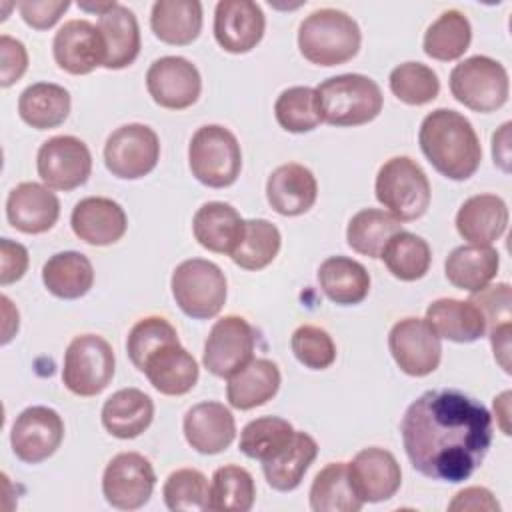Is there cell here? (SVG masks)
<instances>
[{"label":"cell","instance_id":"6da1fadb","mask_svg":"<svg viewBox=\"0 0 512 512\" xmlns=\"http://www.w3.org/2000/svg\"><path fill=\"white\" fill-rule=\"evenodd\" d=\"M400 432L416 472L456 484L484 462L492 444V416L460 390H426L404 412Z\"/></svg>","mask_w":512,"mask_h":512},{"label":"cell","instance_id":"7a4b0ae2","mask_svg":"<svg viewBox=\"0 0 512 512\" xmlns=\"http://www.w3.org/2000/svg\"><path fill=\"white\" fill-rule=\"evenodd\" d=\"M420 150L450 180H468L480 166L482 146L470 120L450 108L432 110L420 124Z\"/></svg>","mask_w":512,"mask_h":512},{"label":"cell","instance_id":"3957f363","mask_svg":"<svg viewBox=\"0 0 512 512\" xmlns=\"http://www.w3.org/2000/svg\"><path fill=\"white\" fill-rule=\"evenodd\" d=\"M358 22L342 10L320 8L310 12L298 28L300 54L318 66H338L360 50Z\"/></svg>","mask_w":512,"mask_h":512},{"label":"cell","instance_id":"277c9868","mask_svg":"<svg viewBox=\"0 0 512 512\" xmlns=\"http://www.w3.org/2000/svg\"><path fill=\"white\" fill-rule=\"evenodd\" d=\"M314 90L322 122L332 126H362L382 112V90L364 74L332 76L320 82Z\"/></svg>","mask_w":512,"mask_h":512},{"label":"cell","instance_id":"5b68a950","mask_svg":"<svg viewBox=\"0 0 512 512\" xmlns=\"http://www.w3.org/2000/svg\"><path fill=\"white\" fill-rule=\"evenodd\" d=\"M376 200L400 222L426 214L430 206V182L420 164L408 156L386 160L376 174Z\"/></svg>","mask_w":512,"mask_h":512},{"label":"cell","instance_id":"8992f818","mask_svg":"<svg viewBox=\"0 0 512 512\" xmlns=\"http://www.w3.org/2000/svg\"><path fill=\"white\" fill-rule=\"evenodd\" d=\"M192 176L208 188H226L236 182L242 168V152L236 136L220 126H200L188 146Z\"/></svg>","mask_w":512,"mask_h":512},{"label":"cell","instance_id":"52a82bcc","mask_svg":"<svg viewBox=\"0 0 512 512\" xmlns=\"http://www.w3.org/2000/svg\"><path fill=\"white\" fill-rule=\"evenodd\" d=\"M170 288L178 308L196 320L218 316L228 294L224 272L204 258L180 262L172 272Z\"/></svg>","mask_w":512,"mask_h":512},{"label":"cell","instance_id":"ba28073f","mask_svg":"<svg viewBox=\"0 0 512 512\" xmlns=\"http://www.w3.org/2000/svg\"><path fill=\"white\" fill-rule=\"evenodd\" d=\"M452 96L474 112H494L508 100L510 80L506 68L488 56H470L450 72Z\"/></svg>","mask_w":512,"mask_h":512},{"label":"cell","instance_id":"9c48e42d","mask_svg":"<svg viewBox=\"0 0 512 512\" xmlns=\"http://www.w3.org/2000/svg\"><path fill=\"white\" fill-rule=\"evenodd\" d=\"M116 358L108 340L98 334L74 336L64 354L62 382L76 396H96L114 378Z\"/></svg>","mask_w":512,"mask_h":512},{"label":"cell","instance_id":"30bf717a","mask_svg":"<svg viewBox=\"0 0 512 512\" xmlns=\"http://www.w3.org/2000/svg\"><path fill=\"white\" fill-rule=\"evenodd\" d=\"M160 158L158 134L146 124H124L116 128L104 144V164L112 176L138 180L150 174Z\"/></svg>","mask_w":512,"mask_h":512},{"label":"cell","instance_id":"8fae6325","mask_svg":"<svg viewBox=\"0 0 512 512\" xmlns=\"http://www.w3.org/2000/svg\"><path fill=\"white\" fill-rule=\"evenodd\" d=\"M156 486L150 460L138 452H120L104 468L102 494L112 508L138 510L148 504Z\"/></svg>","mask_w":512,"mask_h":512},{"label":"cell","instance_id":"7c38bea8","mask_svg":"<svg viewBox=\"0 0 512 512\" xmlns=\"http://www.w3.org/2000/svg\"><path fill=\"white\" fill-rule=\"evenodd\" d=\"M254 346L256 332L250 322L242 316L228 314L212 326L204 344L202 364L210 374L230 378L252 360Z\"/></svg>","mask_w":512,"mask_h":512},{"label":"cell","instance_id":"4fadbf2b","mask_svg":"<svg viewBox=\"0 0 512 512\" xmlns=\"http://www.w3.org/2000/svg\"><path fill=\"white\" fill-rule=\"evenodd\" d=\"M36 170L48 188L68 192L88 180L92 154L76 136H52L38 148Z\"/></svg>","mask_w":512,"mask_h":512},{"label":"cell","instance_id":"5bb4252c","mask_svg":"<svg viewBox=\"0 0 512 512\" xmlns=\"http://www.w3.org/2000/svg\"><path fill=\"white\" fill-rule=\"evenodd\" d=\"M388 348L398 368L408 376L432 374L442 358L440 336L424 318H402L388 334Z\"/></svg>","mask_w":512,"mask_h":512},{"label":"cell","instance_id":"9a60e30c","mask_svg":"<svg viewBox=\"0 0 512 512\" xmlns=\"http://www.w3.org/2000/svg\"><path fill=\"white\" fill-rule=\"evenodd\" d=\"M64 440V422L48 406H30L22 410L10 432L14 454L26 464H38L50 458Z\"/></svg>","mask_w":512,"mask_h":512},{"label":"cell","instance_id":"2e32d148","mask_svg":"<svg viewBox=\"0 0 512 512\" xmlns=\"http://www.w3.org/2000/svg\"><path fill=\"white\" fill-rule=\"evenodd\" d=\"M146 88L152 100L168 110L190 108L202 90L198 68L182 56H162L146 72Z\"/></svg>","mask_w":512,"mask_h":512},{"label":"cell","instance_id":"e0dca14e","mask_svg":"<svg viewBox=\"0 0 512 512\" xmlns=\"http://www.w3.org/2000/svg\"><path fill=\"white\" fill-rule=\"evenodd\" d=\"M52 54L64 72L82 76L90 74L96 66H104L106 48L98 26L78 18L58 28L52 40Z\"/></svg>","mask_w":512,"mask_h":512},{"label":"cell","instance_id":"ac0fdd59","mask_svg":"<svg viewBox=\"0 0 512 512\" xmlns=\"http://www.w3.org/2000/svg\"><path fill=\"white\" fill-rule=\"evenodd\" d=\"M266 18L252 0H220L214 10V38L230 54H244L262 40Z\"/></svg>","mask_w":512,"mask_h":512},{"label":"cell","instance_id":"d6986e66","mask_svg":"<svg viewBox=\"0 0 512 512\" xmlns=\"http://www.w3.org/2000/svg\"><path fill=\"white\" fill-rule=\"evenodd\" d=\"M350 482L362 502H384L402 484V470L392 452L372 446L360 450L348 464Z\"/></svg>","mask_w":512,"mask_h":512},{"label":"cell","instance_id":"ffe728a7","mask_svg":"<svg viewBox=\"0 0 512 512\" xmlns=\"http://www.w3.org/2000/svg\"><path fill=\"white\" fill-rule=\"evenodd\" d=\"M60 216L58 196L44 184L20 182L6 198L8 222L24 234H42L50 230Z\"/></svg>","mask_w":512,"mask_h":512},{"label":"cell","instance_id":"44dd1931","mask_svg":"<svg viewBox=\"0 0 512 512\" xmlns=\"http://www.w3.org/2000/svg\"><path fill=\"white\" fill-rule=\"evenodd\" d=\"M72 232L92 246H108L126 234L128 218L124 208L104 196H88L76 202L70 216Z\"/></svg>","mask_w":512,"mask_h":512},{"label":"cell","instance_id":"7402d4cb","mask_svg":"<svg viewBox=\"0 0 512 512\" xmlns=\"http://www.w3.org/2000/svg\"><path fill=\"white\" fill-rule=\"evenodd\" d=\"M186 442L200 454H220L236 438V422L232 412L214 400L194 404L184 414Z\"/></svg>","mask_w":512,"mask_h":512},{"label":"cell","instance_id":"603a6c76","mask_svg":"<svg viewBox=\"0 0 512 512\" xmlns=\"http://www.w3.org/2000/svg\"><path fill=\"white\" fill-rule=\"evenodd\" d=\"M318 196V182L310 168L288 162L272 170L266 182V198L272 210L282 216H300L308 212Z\"/></svg>","mask_w":512,"mask_h":512},{"label":"cell","instance_id":"cb8c5ba5","mask_svg":"<svg viewBox=\"0 0 512 512\" xmlns=\"http://www.w3.org/2000/svg\"><path fill=\"white\" fill-rule=\"evenodd\" d=\"M142 372L160 394L182 396L196 386L200 368L180 342H172L150 354Z\"/></svg>","mask_w":512,"mask_h":512},{"label":"cell","instance_id":"d4e9b609","mask_svg":"<svg viewBox=\"0 0 512 512\" xmlns=\"http://www.w3.org/2000/svg\"><path fill=\"white\" fill-rule=\"evenodd\" d=\"M508 226V206L496 194H476L464 200L456 214V230L470 244L490 246Z\"/></svg>","mask_w":512,"mask_h":512},{"label":"cell","instance_id":"484cf974","mask_svg":"<svg viewBox=\"0 0 512 512\" xmlns=\"http://www.w3.org/2000/svg\"><path fill=\"white\" fill-rule=\"evenodd\" d=\"M242 216L226 202H206L192 218V232L198 244L216 254H232L244 234Z\"/></svg>","mask_w":512,"mask_h":512},{"label":"cell","instance_id":"4316f807","mask_svg":"<svg viewBox=\"0 0 512 512\" xmlns=\"http://www.w3.org/2000/svg\"><path fill=\"white\" fill-rule=\"evenodd\" d=\"M98 30L104 40L106 56L104 68L122 70L130 66L140 54V26L134 12L124 4H114L100 14Z\"/></svg>","mask_w":512,"mask_h":512},{"label":"cell","instance_id":"83f0119b","mask_svg":"<svg viewBox=\"0 0 512 512\" xmlns=\"http://www.w3.org/2000/svg\"><path fill=\"white\" fill-rule=\"evenodd\" d=\"M280 370L268 358H252L234 372L226 384L228 404L236 410H252L272 400L280 388Z\"/></svg>","mask_w":512,"mask_h":512},{"label":"cell","instance_id":"f1b7e54d","mask_svg":"<svg viewBox=\"0 0 512 512\" xmlns=\"http://www.w3.org/2000/svg\"><path fill=\"white\" fill-rule=\"evenodd\" d=\"M154 418V402L138 388L114 392L102 406V426L120 440L140 436Z\"/></svg>","mask_w":512,"mask_h":512},{"label":"cell","instance_id":"f546056e","mask_svg":"<svg viewBox=\"0 0 512 512\" xmlns=\"http://www.w3.org/2000/svg\"><path fill=\"white\" fill-rule=\"evenodd\" d=\"M440 338L468 344L486 334V322L470 300L438 298L426 308L424 318Z\"/></svg>","mask_w":512,"mask_h":512},{"label":"cell","instance_id":"4dcf8cb0","mask_svg":"<svg viewBox=\"0 0 512 512\" xmlns=\"http://www.w3.org/2000/svg\"><path fill=\"white\" fill-rule=\"evenodd\" d=\"M500 268V256L492 246H480V244H466L454 248L446 262L444 272L452 286L466 290V292H478L484 286H488Z\"/></svg>","mask_w":512,"mask_h":512},{"label":"cell","instance_id":"1f68e13d","mask_svg":"<svg viewBox=\"0 0 512 512\" xmlns=\"http://www.w3.org/2000/svg\"><path fill=\"white\" fill-rule=\"evenodd\" d=\"M150 28L166 44H192L202 30V4L198 0H156L150 12Z\"/></svg>","mask_w":512,"mask_h":512},{"label":"cell","instance_id":"d6a6232c","mask_svg":"<svg viewBox=\"0 0 512 512\" xmlns=\"http://www.w3.org/2000/svg\"><path fill=\"white\" fill-rule=\"evenodd\" d=\"M316 456V440L306 432H294L292 440L274 458L262 462V472L268 486L278 492H290L298 488Z\"/></svg>","mask_w":512,"mask_h":512},{"label":"cell","instance_id":"836d02e7","mask_svg":"<svg viewBox=\"0 0 512 512\" xmlns=\"http://www.w3.org/2000/svg\"><path fill=\"white\" fill-rule=\"evenodd\" d=\"M318 282L322 292L340 306L360 304L370 292L368 270L348 256L326 258L318 268Z\"/></svg>","mask_w":512,"mask_h":512},{"label":"cell","instance_id":"e575fe53","mask_svg":"<svg viewBox=\"0 0 512 512\" xmlns=\"http://www.w3.org/2000/svg\"><path fill=\"white\" fill-rule=\"evenodd\" d=\"M42 282L50 294L62 300L82 298L94 284L92 262L76 250L50 256L42 266Z\"/></svg>","mask_w":512,"mask_h":512},{"label":"cell","instance_id":"d590c367","mask_svg":"<svg viewBox=\"0 0 512 512\" xmlns=\"http://www.w3.org/2000/svg\"><path fill=\"white\" fill-rule=\"evenodd\" d=\"M18 114L36 130L56 128L70 114V92L54 82L30 84L18 98Z\"/></svg>","mask_w":512,"mask_h":512},{"label":"cell","instance_id":"8d00e7d4","mask_svg":"<svg viewBox=\"0 0 512 512\" xmlns=\"http://www.w3.org/2000/svg\"><path fill=\"white\" fill-rule=\"evenodd\" d=\"M362 506L346 462H330L314 476L310 486V508L314 512H358Z\"/></svg>","mask_w":512,"mask_h":512},{"label":"cell","instance_id":"74e56055","mask_svg":"<svg viewBox=\"0 0 512 512\" xmlns=\"http://www.w3.org/2000/svg\"><path fill=\"white\" fill-rule=\"evenodd\" d=\"M402 230L400 220L380 208H364L356 212L346 228L348 246L368 258H380L388 240Z\"/></svg>","mask_w":512,"mask_h":512},{"label":"cell","instance_id":"f35d334b","mask_svg":"<svg viewBox=\"0 0 512 512\" xmlns=\"http://www.w3.org/2000/svg\"><path fill=\"white\" fill-rule=\"evenodd\" d=\"M472 40V26L460 10L442 12L424 32L426 56L450 62L464 56Z\"/></svg>","mask_w":512,"mask_h":512},{"label":"cell","instance_id":"ab89813d","mask_svg":"<svg viewBox=\"0 0 512 512\" xmlns=\"http://www.w3.org/2000/svg\"><path fill=\"white\" fill-rule=\"evenodd\" d=\"M380 258L384 260L388 272L394 278L404 282H414L428 272L432 262V252L424 238L412 232L400 230L388 240Z\"/></svg>","mask_w":512,"mask_h":512},{"label":"cell","instance_id":"60d3db41","mask_svg":"<svg viewBox=\"0 0 512 512\" xmlns=\"http://www.w3.org/2000/svg\"><path fill=\"white\" fill-rule=\"evenodd\" d=\"M256 500L252 474L236 464L220 466L210 484V510L248 512Z\"/></svg>","mask_w":512,"mask_h":512},{"label":"cell","instance_id":"b9f144b4","mask_svg":"<svg viewBox=\"0 0 512 512\" xmlns=\"http://www.w3.org/2000/svg\"><path fill=\"white\" fill-rule=\"evenodd\" d=\"M280 244V230L272 222L264 218L246 220L242 240L238 242L230 258L236 266L244 270H262L278 256Z\"/></svg>","mask_w":512,"mask_h":512},{"label":"cell","instance_id":"7bdbcfd3","mask_svg":"<svg viewBox=\"0 0 512 512\" xmlns=\"http://www.w3.org/2000/svg\"><path fill=\"white\" fill-rule=\"evenodd\" d=\"M288 420L278 416H262L248 422L240 432V452L252 460L266 462L274 458L294 436Z\"/></svg>","mask_w":512,"mask_h":512},{"label":"cell","instance_id":"ee69618b","mask_svg":"<svg viewBox=\"0 0 512 512\" xmlns=\"http://www.w3.org/2000/svg\"><path fill=\"white\" fill-rule=\"evenodd\" d=\"M276 122L294 134L310 132L322 122L316 90L310 86H292L280 92L274 102Z\"/></svg>","mask_w":512,"mask_h":512},{"label":"cell","instance_id":"f6af8a7d","mask_svg":"<svg viewBox=\"0 0 512 512\" xmlns=\"http://www.w3.org/2000/svg\"><path fill=\"white\" fill-rule=\"evenodd\" d=\"M162 496L172 512L210 510V484L196 468L174 470L162 486Z\"/></svg>","mask_w":512,"mask_h":512},{"label":"cell","instance_id":"bcb514c9","mask_svg":"<svg viewBox=\"0 0 512 512\" xmlns=\"http://www.w3.org/2000/svg\"><path fill=\"white\" fill-rule=\"evenodd\" d=\"M390 90L392 94L408 104L422 106L432 102L440 92L438 74L422 62H404L390 72Z\"/></svg>","mask_w":512,"mask_h":512},{"label":"cell","instance_id":"7dc6e473","mask_svg":"<svg viewBox=\"0 0 512 512\" xmlns=\"http://www.w3.org/2000/svg\"><path fill=\"white\" fill-rule=\"evenodd\" d=\"M172 342H180L176 328L162 316H146L138 320L128 332V340H126L128 358L142 372L146 358L154 354L158 348Z\"/></svg>","mask_w":512,"mask_h":512},{"label":"cell","instance_id":"c3c4849f","mask_svg":"<svg viewBox=\"0 0 512 512\" xmlns=\"http://www.w3.org/2000/svg\"><path fill=\"white\" fill-rule=\"evenodd\" d=\"M290 346L296 360L310 370H324L336 360V346L332 336L314 324L298 326L292 334Z\"/></svg>","mask_w":512,"mask_h":512},{"label":"cell","instance_id":"681fc988","mask_svg":"<svg viewBox=\"0 0 512 512\" xmlns=\"http://www.w3.org/2000/svg\"><path fill=\"white\" fill-rule=\"evenodd\" d=\"M482 314L486 322V332L512 322V290L510 284L498 282L492 286H484L478 292H472L468 298Z\"/></svg>","mask_w":512,"mask_h":512},{"label":"cell","instance_id":"f907efd6","mask_svg":"<svg viewBox=\"0 0 512 512\" xmlns=\"http://www.w3.org/2000/svg\"><path fill=\"white\" fill-rule=\"evenodd\" d=\"M0 86L8 88L22 78L28 68V52L24 44L8 34L0 36Z\"/></svg>","mask_w":512,"mask_h":512},{"label":"cell","instance_id":"816d5d0a","mask_svg":"<svg viewBox=\"0 0 512 512\" xmlns=\"http://www.w3.org/2000/svg\"><path fill=\"white\" fill-rule=\"evenodd\" d=\"M24 22L34 30H48L52 28L60 16L70 8L68 0H26L16 4Z\"/></svg>","mask_w":512,"mask_h":512},{"label":"cell","instance_id":"f5cc1de1","mask_svg":"<svg viewBox=\"0 0 512 512\" xmlns=\"http://www.w3.org/2000/svg\"><path fill=\"white\" fill-rule=\"evenodd\" d=\"M26 268H28V250L10 238H2L0 240V284L8 286L20 280Z\"/></svg>","mask_w":512,"mask_h":512},{"label":"cell","instance_id":"db71d44e","mask_svg":"<svg viewBox=\"0 0 512 512\" xmlns=\"http://www.w3.org/2000/svg\"><path fill=\"white\" fill-rule=\"evenodd\" d=\"M448 510L456 512V510H470V512H498L500 504L494 498V494L488 488L482 486H470L460 490L452 502L448 504Z\"/></svg>","mask_w":512,"mask_h":512},{"label":"cell","instance_id":"11a10c76","mask_svg":"<svg viewBox=\"0 0 512 512\" xmlns=\"http://www.w3.org/2000/svg\"><path fill=\"white\" fill-rule=\"evenodd\" d=\"M510 328H512V322L500 324V326L488 330L490 344H492V350H494V358L504 368V372H508V374H510Z\"/></svg>","mask_w":512,"mask_h":512},{"label":"cell","instance_id":"9f6ffc18","mask_svg":"<svg viewBox=\"0 0 512 512\" xmlns=\"http://www.w3.org/2000/svg\"><path fill=\"white\" fill-rule=\"evenodd\" d=\"M510 128L512 124L504 122L492 136V158L494 164L504 172H510Z\"/></svg>","mask_w":512,"mask_h":512},{"label":"cell","instance_id":"6f0895ef","mask_svg":"<svg viewBox=\"0 0 512 512\" xmlns=\"http://www.w3.org/2000/svg\"><path fill=\"white\" fill-rule=\"evenodd\" d=\"M508 404H510V392H508V390L502 392L498 398H494V414L498 416L500 428H502V432H504L506 436L510 434V424H508V414H510V410H508Z\"/></svg>","mask_w":512,"mask_h":512},{"label":"cell","instance_id":"680465c9","mask_svg":"<svg viewBox=\"0 0 512 512\" xmlns=\"http://www.w3.org/2000/svg\"><path fill=\"white\" fill-rule=\"evenodd\" d=\"M116 2L112 0V2H96V4H88V2H78V6L82 8V10H88V12H98V16L100 14H104L106 10H110L112 6H114Z\"/></svg>","mask_w":512,"mask_h":512}]
</instances>
